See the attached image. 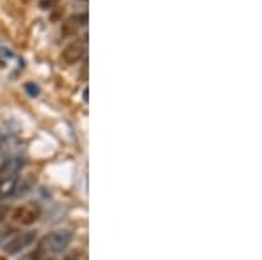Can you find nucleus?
I'll return each mask as SVG.
<instances>
[{"instance_id":"423d86ee","label":"nucleus","mask_w":262,"mask_h":260,"mask_svg":"<svg viewBox=\"0 0 262 260\" xmlns=\"http://www.w3.org/2000/svg\"><path fill=\"white\" fill-rule=\"evenodd\" d=\"M56 2H58V0H40V7H44V9H48V7H53Z\"/></svg>"},{"instance_id":"7ed1b4c3","label":"nucleus","mask_w":262,"mask_h":260,"mask_svg":"<svg viewBox=\"0 0 262 260\" xmlns=\"http://www.w3.org/2000/svg\"><path fill=\"white\" fill-rule=\"evenodd\" d=\"M35 240H37L35 230H27V232H21V234H18V236L12 238L9 243H6L4 251H6L7 255H16V253H19L21 250L32 246L33 243H35Z\"/></svg>"},{"instance_id":"f03ea898","label":"nucleus","mask_w":262,"mask_h":260,"mask_svg":"<svg viewBox=\"0 0 262 260\" xmlns=\"http://www.w3.org/2000/svg\"><path fill=\"white\" fill-rule=\"evenodd\" d=\"M86 51H88V39H86V35H84L82 39L70 42V44L63 49L60 60H61L63 65L72 66V65H75V63H79L82 60Z\"/></svg>"},{"instance_id":"1a4fd4ad","label":"nucleus","mask_w":262,"mask_h":260,"mask_svg":"<svg viewBox=\"0 0 262 260\" xmlns=\"http://www.w3.org/2000/svg\"><path fill=\"white\" fill-rule=\"evenodd\" d=\"M0 260H6V257H0Z\"/></svg>"},{"instance_id":"20e7f679","label":"nucleus","mask_w":262,"mask_h":260,"mask_svg":"<svg viewBox=\"0 0 262 260\" xmlns=\"http://www.w3.org/2000/svg\"><path fill=\"white\" fill-rule=\"evenodd\" d=\"M12 219L21 225H32L40 219V208L35 203H27L23 206L16 208L12 213Z\"/></svg>"},{"instance_id":"6e6552de","label":"nucleus","mask_w":262,"mask_h":260,"mask_svg":"<svg viewBox=\"0 0 262 260\" xmlns=\"http://www.w3.org/2000/svg\"><path fill=\"white\" fill-rule=\"evenodd\" d=\"M6 215H7L6 208H0V222H2L4 219H6Z\"/></svg>"},{"instance_id":"f257e3e1","label":"nucleus","mask_w":262,"mask_h":260,"mask_svg":"<svg viewBox=\"0 0 262 260\" xmlns=\"http://www.w3.org/2000/svg\"><path fill=\"white\" fill-rule=\"evenodd\" d=\"M70 241H72L70 230H65V229L53 230V232L48 234V236L42 240L40 251L42 253H51V255L61 253V251L70 245Z\"/></svg>"},{"instance_id":"0eeeda50","label":"nucleus","mask_w":262,"mask_h":260,"mask_svg":"<svg viewBox=\"0 0 262 260\" xmlns=\"http://www.w3.org/2000/svg\"><path fill=\"white\" fill-rule=\"evenodd\" d=\"M27 89L30 91V94H32V96H37V94H39V87L33 86V84H27Z\"/></svg>"},{"instance_id":"39448f33","label":"nucleus","mask_w":262,"mask_h":260,"mask_svg":"<svg viewBox=\"0 0 262 260\" xmlns=\"http://www.w3.org/2000/svg\"><path fill=\"white\" fill-rule=\"evenodd\" d=\"M63 260H88V258H86V255L81 253V251H74V253L67 255Z\"/></svg>"}]
</instances>
